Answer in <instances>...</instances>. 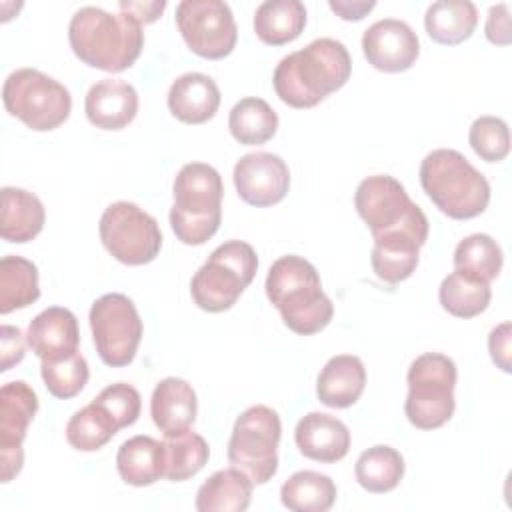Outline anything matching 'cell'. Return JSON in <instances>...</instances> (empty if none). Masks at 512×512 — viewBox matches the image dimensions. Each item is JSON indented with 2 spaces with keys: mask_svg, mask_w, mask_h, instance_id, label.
<instances>
[{
  "mask_svg": "<svg viewBox=\"0 0 512 512\" xmlns=\"http://www.w3.org/2000/svg\"><path fill=\"white\" fill-rule=\"evenodd\" d=\"M98 232L108 254L128 266L152 262L162 248V232L156 218L134 202L118 200L106 206Z\"/></svg>",
  "mask_w": 512,
  "mask_h": 512,
  "instance_id": "8fae6325",
  "label": "cell"
},
{
  "mask_svg": "<svg viewBox=\"0 0 512 512\" xmlns=\"http://www.w3.org/2000/svg\"><path fill=\"white\" fill-rule=\"evenodd\" d=\"M254 482L238 468L216 470L196 492L198 512H244L252 500Z\"/></svg>",
  "mask_w": 512,
  "mask_h": 512,
  "instance_id": "d4e9b609",
  "label": "cell"
},
{
  "mask_svg": "<svg viewBox=\"0 0 512 512\" xmlns=\"http://www.w3.org/2000/svg\"><path fill=\"white\" fill-rule=\"evenodd\" d=\"M120 478L130 486H150L164 476V442L138 434L122 442L116 454Z\"/></svg>",
  "mask_w": 512,
  "mask_h": 512,
  "instance_id": "cb8c5ba5",
  "label": "cell"
},
{
  "mask_svg": "<svg viewBox=\"0 0 512 512\" xmlns=\"http://www.w3.org/2000/svg\"><path fill=\"white\" fill-rule=\"evenodd\" d=\"M198 400L194 388L176 376L160 380L150 398V416L154 426L168 438L190 430L196 420Z\"/></svg>",
  "mask_w": 512,
  "mask_h": 512,
  "instance_id": "ffe728a7",
  "label": "cell"
},
{
  "mask_svg": "<svg viewBox=\"0 0 512 512\" xmlns=\"http://www.w3.org/2000/svg\"><path fill=\"white\" fill-rule=\"evenodd\" d=\"M118 8H120V12H124V14H128V16H132L138 24H150V22H156L158 18H160V14L164 12V8H166V2L164 0H156V2H126V0H122L120 4H118Z\"/></svg>",
  "mask_w": 512,
  "mask_h": 512,
  "instance_id": "7bdbcfd3",
  "label": "cell"
},
{
  "mask_svg": "<svg viewBox=\"0 0 512 512\" xmlns=\"http://www.w3.org/2000/svg\"><path fill=\"white\" fill-rule=\"evenodd\" d=\"M330 10L342 20H362L374 6V0H330Z\"/></svg>",
  "mask_w": 512,
  "mask_h": 512,
  "instance_id": "ee69618b",
  "label": "cell"
},
{
  "mask_svg": "<svg viewBox=\"0 0 512 512\" xmlns=\"http://www.w3.org/2000/svg\"><path fill=\"white\" fill-rule=\"evenodd\" d=\"M120 428L94 400L76 410L66 424V440L74 450L94 452L108 444Z\"/></svg>",
  "mask_w": 512,
  "mask_h": 512,
  "instance_id": "e575fe53",
  "label": "cell"
},
{
  "mask_svg": "<svg viewBox=\"0 0 512 512\" xmlns=\"http://www.w3.org/2000/svg\"><path fill=\"white\" fill-rule=\"evenodd\" d=\"M418 254L420 246L410 240H374L370 264L380 280L388 284H398L412 276V272L418 266Z\"/></svg>",
  "mask_w": 512,
  "mask_h": 512,
  "instance_id": "d590c367",
  "label": "cell"
},
{
  "mask_svg": "<svg viewBox=\"0 0 512 512\" xmlns=\"http://www.w3.org/2000/svg\"><path fill=\"white\" fill-rule=\"evenodd\" d=\"M420 184L434 206L454 220L476 218L490 202L486 176L452 148H438L424 156Z\"/></svg>",
  "mask_w": 512,
  "mask_h": 512,
  "instance_id": "277c9868",
  "label": "cell"
},
{
  "mask_svg": "<svg viewBox=\"0 0 512 512\" xmlns=\"http://www.w3.org/2000/svg\"><path fill=\"white\" fill-rule=\"evenodd\" d=\"M354 206L374 240L402 238L420 248L428 240L426 214L394 176L374 174L364 178L354 192Z\"/></svg>",
  "mask_w": 512,
  "mask_h": 512,
  "instance_id": "8992f818",
  "label": "cell"
},
{
  "mask_svg": "<svg viewBox=\"0 0 512 512\" xmlns=\"http://www.w3.org/2000/svg\"><path fill=\"white\" fill-rule=\"evenodd\" d=\"M510 338H512V324L510 322H502L496 328H492L490 336H488V350L492 356V362L502 370V372H510L512 364H510Z\"/></svg>",
  "mask_w": 512,
  "mask_h": 512,
  "instance_id": "b9f144b4",
  "label": "cell"
},
{
  "mask_svg": "<svg viewBox=\"0 0 512 512\" xmlns=\"http://www.w3.org/2000/svg\"><path fill=\"white\" fill-rule=\"evenodd\" d=\"M438 298L448 314L456 318H474L488 308L492 290L490 282L454 270L440 282Z\"/></svg>",
  "mask_w": 512,
  "mask_h": 512,
  "instance_id": "1f68e13d",
  "label": "cell"
},
{
  "mask_svg": "<svg viewBox=\"0 0 512 512\" xmlns=\"http://www.w3.org/2000/svg\"><path fill=\"white\" fill-rule=\"evenodd\" d=\"M478 24V10L470 0H438L424 16L426 34L444 46L468 40Z\"/></svg>",
  "mask_w": 512,
  "mask_h": 512,
  "instance_id": "4316f807",
  "label": "cell"
},
{
  "mask_svg": "<svg viewBox=\"0 0 512 512\" xmlns=\"http://www.w3.org/2000/svg\"><path fill=\"white\" fill-rule=\"evenodd\" d=\"M26 336L18 326L4 324L0 330V370L8 372L12 366L20 364L26 354Z\"/></svg>",
  "mask_w": 512,
  "mask_h": 512,
  "instance_id": "ab89813d",
  "label": "cell"
},
{
  "mask_svg": "<svg viewBox=\"0 0 512 512\" xmlns=\"http://www.w3.org/2000/svg\"><path fill=\"white\" fill-rule=\"evenodd\" d=\"M266 296L278 308L284 324L300 336L324 330L334 304L324 294L318 270L302 256H280L268 270Z\"/></svg>",
  "mask_w": 512,
  "mask_h": 512,
  "instance_id": "3957f363",
  "label": "cell"
},
{
  "mask_svg": "<svg viewBox=\"0 0 512 512\" xmlns=\"http://www.w3.org/2000/svg\"><path fill=\"white\" fill-rule=\"evenodd\" d=\"M280 436L278 412L264 404L250 406L234 422L228 440V462L254 484H266L278 470Z\"/></svg>",
  "mask_w": 512,
  "mask_h": 512,
  "instance_id": "30bf717a",
  "label": "cell"
},
{
  "mask_svg": "<svg viewBox=\"0 0 512 512\" xmlns=\"http://www.w3.org/2000/svg\"><path fill=\"white\" fill-rule=\"evenodd\" d=\"M306 26V8L300 0H266L254 12V32L268 46L296 40Z\"/></svg>",
  "mask_w": 512,
  "mask_h": 512,
  "instance_id": "484cf974",
  "label": "cell"
},
{
  "mask_svg": "<svg viewBox=\"0 0 512 512\" xmlns=\"http://www.w3.org/2000/svg\"><path fill=\"white\" fill-rule=\"evenodd\" d=\"M366 386V368L358 356H332L318 374L316 396L328 408H348L358 402Z\"/></svg>",
  "mask_w": 512,
  "mask_h": 512,
  "instance_id": "7402d4cb",
  "label": "cell"
},
{
  "mask_svg": "<svg viewBox=\"0 0 512 512\" xmlns=\"http://www.w3.org/2000/svg\"><path fill=\"white\" fill-rule=\"evenodd\" d=\"M2 102L10 116L36 132L58 128L72 110L68 88L36 68L10 72L2 86Z\"/></svg>",
  "mask_w": 512,
  "mask_h": 512,
  "instance_id": "9c48e42d",
  "label": "cell"
},
{
  "mask_svg": "<svg viewBox=\"0 0 512 512\" xmlns=\"http://www.w3.org/2000/svg\"><path fill=\"white\" fill-rule=\"evenodd\" d=\"M336 494L334 480L316 470H298L280 488V500L292 512H326Z\"/></svg>",
  "mask_w": 512,
  "mask_h": 512,
  "instance_id": "83f0119b",
  "label": "cell"
},
{
  "mask_svg": "<svg viewBox=\"0 0 512 512\" xmlns=\"http://www.w3.org/2000/svg\"><path fill=\"white\" fill-rule=\"evenodd\" d=\"M294 440L302 456L332 464L342 460L350 450V430L336 416L310 412L302 416L294 430Z\"/></svg>",
  "mask_w": 512,
  "mask_h": 512,
  "instance_id": "ac0fdd59",
  "label": "cell"
},
{
  "mask_svg": "<svg viewBox=\"0 0 512 512\" xmlns=\"http://www.w3.org/2000/svg\"><path fill=\"white\" fill-rule=\"evenodd\" d=\"M234 186L246 204L274 206L284 200L290 188L288 164L272 152L244 154L234 166Z\"/></svg>",
  "mask_w": 512,
  "mask_h": 512,
  "instance_id": "9a60e30c",
  "label": "cell"
},
{
  "mask_svg": "<svg viewBox=\"0 0 512 512\" xmlns=\"http://www.w3.org/2000/svg\"><path fill=\"white\" fill-rule=\"evenodd\" d=\"M220 88L202 72L178 76L168 90V110L184 124H204L218 112Z\"/></svg>",
  "mask_w": 512,
  "mask_h": 512,
  "instance_id": "44dd1931",
  "label": "cell"
},
{
  "mask_svg": "<svg viewBox=\"0 0 512 512\" xmlns=\"http://www.w3.org/2000/svg\"><path fill=\"white\" fill-rule=\"evenodd\" d=\"M38 412V396L24 380L0 388V478L10 482L24 464V438Z\"/></svg>",
  "mask_w": 512,
  "mask_h": 512,
  "instance_id": "5bb4252c",
  "label": "cell"
},
{
  "mask_svg": "<svg viewBox=\"0 0 512 512\" xmlns=\"http://www.w3.org/2000/svg\"><path fill=\"white\" fill-rule=\"evenodd\" d=\"M362 52L376 70L396 74L416 64L420 42L404 20L382 18L364 30Z\"/></svg>",
  "mask_w": 512,
  "mask_h": 512,
  "instance_id": "2e32d148",
  "label": "cell"
},
{
  "mask_svg": "<svg viewBox=\"0 0 512 512\" xmlns=\"http://www.w3.org/2000/svg\"><path fill=\"white\" fill-rule=\"evenodd\" d=\"M40 374L46 390L60 400H70L80 394L88 382L90 370L86 358L76 350L68 356L42 360Z\"/></svg>",
  "mask_w": 512,
  "mask_h": 512,
  "instance_id": "8d00e7d4",
  "label": "cell"
},
{
  "mask_svg": "<svg viewBox=\"0 0 512 512\" xmlns=\"http://www.w3.org/2000/svg\"><path fill=\"white\" fill-rule=\"evenodd\" d=\"M94 402L106 410V414L114 420L118 428L132 426L138 420L142 410L140 392L126 382H116L106 386L94 398Z\"/></svg>",
  "mask_w": 512,
  "mask_h": 512,
  "instance_id": "f35d334b",
  "label": "cell"
},
{
  "mask_svg": "<svg viewBox=\"0 0 512 512\" xmlns=\"http://www.w3.org/2000/svg\"><path fill=\"white\" fill-rule=\"evenodd\" d=\"M26 342L40 360L68 356L78 350L80 330L76 316L62 306H50L28 324Z\"/></svg>",
  "mask_w": 512,
  "mask_h": 512,
  "instance_id": "d6986e66",
  "label": "cell"
},
{
  "mask_svg": "<svg viewBox=\"0 0 512 512\" xmlns=\"http://www.w3.org/2000/svg\"><path fill=\"white\" fill-rule=\"evenodd\" d=\"M354 474L366 492L386 494L400 484L404 476V458L396 448L376 444L358 456Z\"/></svg>",
  "mask_w": 512,
  "mask_h": 512,
  "instance_id": "f546056e",
  "label": "cell"
},
{
  "mask_svg": "<svg viewBox=\"0 0 512 512\" xmlns=\"http://www.w3.org/2000/svg\"><path fill=\"white\" fill-rule=\"evenodd\" d=\"M468 142L482 160L500 162L510 152L508 124L498 116H480L468 130Z\"/></svg>",
  "mask_w": 512,
  "mask_h": 512,
  "instance_id": "74e56055",
  "label": "cell"
},
{
  "mask_svg": "<svg viewBox=\"0 0 512 512\" xmlns=\"http://www.w3.org/2000/svg\"><path fill=\"white\" fill-rule=\"evenodd\" d=\"M484 32H486V38L496 46L510 44L512 32H510V6L508 4H496L488 10Z\"/></svg>",
  "mask_w": 512,
  "mask_h": 512,
  "instance_id": "60d3db41",
  "label": "cell"
},
{
  "mask_svg": "<svg viewBox=\"0 0 512 512\" xmlns=\"http://www.w3.org/2000/svg\"><path fill=\"white\" fill-rule=\"evenodd\" d=\"M68 42L86 66L122 72L138 60L144 32L142 24L124 12L112 14L96 6H84L70 18Z\"/></svg>",
  "mask_w": 512,
  "mask_h": 512,
  "instance_id": "7a4b0ae2",
  "label": "cell"
},
{
  "mask_svg": "<svg viewBox=\"0 0 512 512\" xmlns=\"http://www.w3.org/2000/svg\"><path fill=\"white\" fill-rule=\"evenodd\" d=\"M176 26L186 46L208 60L228 56L238 40L232 10L222 0H182L176 6Z\"/></svg>",
  "mask_w": 512,
  "mask_h": 512,
  "instance_id": "4fadbf2b",
  "label": "cell"
},
{
  "mask_svg": "<svg viewBox=\"0 0 512 512\" xmlns=\"http://www.w3.org/2000/svg\"><path fill=\"white\" fill-rule=\"evenodd\" d=\"M352 72L346 46L334 38L312 40L284 56L272 76L276 96L292 108H312L340 90Z\"/></svg>",
  "mask_w": 512,
  "mask_h": 512,
  "instance_id": "6da1fadb",
  "label": "cell"
},
{
  "mask_svg": "<svg viewBox=\"0 0 512 512\" xmlns=\"http://www.w3.org/2000/svg\"><path fill=\"white\" fill-rule=\"evenodd\" d=\"M456 378V364L446 354L426 352L414 358L406 374L408 396L404 412L408 422L420 430L444 426L456 408Z\"/></svg>",
  "mask_w": 512,
  "mask_h": 512,
  "instance_id": "ba28073f",
  "label": "cell"
},
{
  "mask_svg": "<svg viewBox=\"0 0 512 512\" xmlns=\"http://www.w3.org/2000/svg\"><path fill=\"white\" fill-rule=\"evenodd\" d=\"M502 248L488 234H470L454 248V270L492 282L502 270Z\"/></svg>",
  "mask_w": 512,
  "mask_h": 512,
  "instance_id": "836d02e7",
  "label": "cell"
},
{
  "mask_svg": "<svg viewBox=\"0 0 512 512\" xmlns=\"http://www.w3.org/2000/svg\"><path fill=\"white\" fill-rule=\"evenodd\" d=\"M40 298L38 268L22 256L8 254L0 260V314L26 308Z\"/></svg>",
  "mask_w": 512,
  "mask_h": 512,
  "instance_id": "f1b7e54d",
  "label": "cell"
},
{
  "mask_svg": "<svg viewBox=\"0 0 512 512\" xmlns=\"http://www.w3.org/2000/svg\"><path fill=\"white\" fill-rule=\"evenodd\" d=\"M46 222V212L40 198L24 188H2L0 234L6 242L24 244L34 240Z\"/></svg>",
  "mask_w": 512,
  "mask_h": 512,
  "instance_id": "603a6c76",
  "label": "cell"
},
{
  "mask_svg": "<svg viewBox=\"0 0 512 512\" xmlns=\"http://www.w3.org/2000/svg\"><path fill=\"white\" fill-rule=\"evenodd\" d=\"M228 128L236 142L244 146H258L276 134L278 114L266 100L248 96L232 106Z\"/></svg>",
  "mask_w": 512,
  "mask_h": 512,
  "instance_id": "4dcf8cb0",
  "label": "cell"
},
{
  "mask_svg": "<svg viewBox=\"0 0 512 512\" xmlns=\"http://www.w3.org/2000/svg\"><path fill=\"white\" fill-rule=\"evenodd\" d=\"M170 226L186 246L208 242L220 228L224 186L218 170L204 162L184 164L172 184Z\"/></svg>",
  "mask_w": 512,
  "mask_h": 512,
  "instance_id": "5b68a950",
  "label": "cell"
},
{
  "mask_svg": "<svg viewBox=\"0 0 512 512\" xmlns=\"http://www.w3.org/2000/svg\"><path fill=\"white\" fill-rule=\"evenodd\" d=\"M258 270L256 250L242 240H228L212 250L190 282L194 304L204 312L230 310Z\"/></svg>",
  "mask_w": 512,
  "mask_h": 512,
  "instance_id": "52a82bcc",
  "label": "cell"
},
{
  "mask_svg": "<svg viewBox=\"0 0 512 512\" xmlns=\"http://www.w3.org/2000/svg\"><path fill=\"white\" fill-rule=\"evenodd\" d=\"M84 112L90 124L100 130H122L136 118L138 92L126 80L102 78L90 86Z\"/></svg>",
  "mask_w": 512,
  "mask_h": 512,
  "instance_id": "e0dca14e",
  "label": "cell"
},
{
  "mask_svg": "<svg viewBox=\"0 0 512 512\" xmlns=\"http://www.w3.org/2000/svg\"><path fill=\"white\" fill-rule=\"evenodd\" d=\"M210 448L208 442L186 430L164 440V478L170 482H184L196 476L208 462Z\"/></svg>",
  "mask_w": 512,
  "mask_h": 512,
  "instance_id": "d6a6232c",
  "label": "cell"
},
{
  "mask_svg": "<svg viewBox=\"0 0 512 512\" xmlns=\"http://www.w3.org/2000/svg\"><path fill=\"white\" fill-rule=\"evenodd\" d=\"M88 320L100 360L112 368L128 366L144 332L134 302L120 292L102 294L92 302Z\"/></svg>",
  "mask_w": 512,
  "mask_h": 512,
  "instance_id": "7c38bea8",
  "label": "cell"
}]
</instances>
